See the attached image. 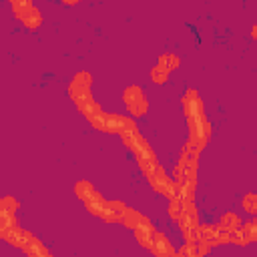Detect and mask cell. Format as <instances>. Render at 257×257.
<instances>
[{
    "mask_svg": "<svg viewBox=\"0 0 257 257\" xmlns=\"http://www.w3.org/2000/svg\"><path fill=\"white\" fill-rule=\"evenodd\" d=\"M124 102L135 116H141L147 112V98L139 86H131L124 90Z\"/></svg>",
    "mask_w": 257,
    "mask_h": 257,
    "instance_id": "6da1fadb",
    "label": "cell"
},
{
    "mask_svg": "<svg viewBox=\"0 0 257 257\" xmlns=\"http://www.w3.org/2000/svg\"><path fill=\"white\" fill-rule=\"evenodd\" d=\"M151 251H155L157 255H171V253H175V249L169 245V241L161 235V233H153V239H151V247H149Z\"/></svg>",
    "mask_w": 257,
    "mask_h": 257,
    "instance_id": "7a4b0ae2",
    "label": "cell"
},
{
    "mask_svg": "<svg viewBox=\"0 0 257 257\" xmlns=\"http://www.w3.org/2000/svg\"><path fill=\"white\" fill-rule=\"evenodd\" d=\"M22 22H24V26H26V28H32V30H34V28H38V26H40V22H42L40 12H38L36 8H32V6H30V8L26 10V14L22 16Z\"/></svg>",
    "mask_w": 257,
    "mask_h": 257,
    "instance_id": "3957f363",
    "label": "cell"
},
{
    "mask_svg": "<svg viewBox=\"0 0 257 257\" xmlns=\"http://www.w3.org/2000/svg\"><path fill=\"white\" fill-rule=\"evenodd\" d=\"M239 233H241L243 243H249V241H253L255 235H257V225H255L253 221H251V223H245V225L239 227Z\"/></svg>",
    "mask_w": 257,
    "mask_h": 257,
    "instance_id": "277c9868",
    "label": "cell"
},
{
    "mask_svg": "<svg viewBox=\"0 0 257 257\" xmlns=\"http://www.w3.org/2000/svg\"><path fill=\"white\" fill-rule=\"evenodd\" d=\"M159 66L169 72V70H173V68L179 66V58H175L173 54H163V56L159 58Z\"/></svg>",
    "mask_w": 257,
    "mask_h": 257,
    "instance_id": "5b68a950",
    "label": "cell"
},
{
    "mask_svg": "<svg viewBox=\"0 0 257 257\" xmlns=\"http://www.w3.org/2000/svg\"><path fill=\"white\" fill-rule=\"evenodd\" d=\"M241 223H239V219H237V215H233V213H229V215H225L223 217V221H221V229H225V231H233V229H237Z\"/></svg>",
    "mask_w": 257,
    "mask_h": 257,
    "instance_id": "8992f818",
    "label": "cell"
},
{
    "mask_svg": "<svg viewBox=\"0 0 257 257\" xmlns=\"http://www.w3.org/2000/svg\"><path fill=\"white\" fill-rule=\"evenodd\" d=\"M255 203H257V197H255L253 193H249V195L243 199V207H245V211L255 213Z\"/></svg>",
    "mask_w": 257,
    "mask_h": 257,
    "instance_id": "52a82bcc",
    "label": "cell"
},
{
    "mask_svg": "<svg viewBox=\"0 0 257 257\" xmlns=\"http://www.w3.org/2000/svg\"><path fill=\"white\" fill-rule=\"evenodd\" d=\"M151 76H153V80H155V82H165V80H167V70H165V68H161V66H157V68H153Z\"/></svg>",
    "mask_w": 257,
    "mask_h": 257,
    "instance_id": "ba28073f",
    "label": "cell"
},
{
    "mask_svg": "<svg viewBox=\"0 0 257 257\" xmlns=\"http://www.w3.org/2000/svg\"><path fill=\"white\" fill-rule=\"evenodd\" d=\"M62 2H66V4H74L76 0H62Z\"/></svg>",
    "mask_w": 257,
    "mask_h": 257,
    "instance_id": "9c48e42d",
    "label": "cell"
}]
</instances>
